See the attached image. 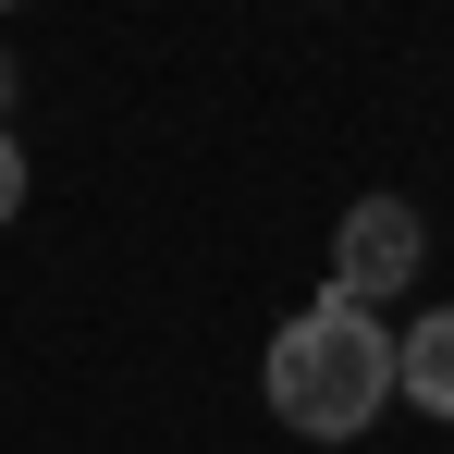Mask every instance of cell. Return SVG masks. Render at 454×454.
Listing matches in <instances>:
<instances>
[{
	"label": "cell",
	"mask_w": 454,
	"mask_h": 454,
	"mask_svg": "<svg viewBox=\"0 0 454 454\" xmlns=\"http://www.w3.org/2000/svg\"><path fill=\"white\" fill-rule=\"evenodd\" d=\"M258 393H270V418H283L295 442H356L380 405H393V332H380V307L319 283V295L270 332Z\"/></svg>",
	"instance_id": "6da1fadb"
},
{
	"label": "cell",
	"mask_w": 454,
	"mask_h": 454,
	"mask_svg": "<svg viewBox=\"0 0 454 454\" xmlns=\"http://www.w3.org/2000/svg\"><path fill=\"white\" fill-rule=\"evenodd\" d=\"M418 258H430V222H418V197H393V184L344 197V222H332V295L393 307L405 283H418Z\"/></svg>",
	"instance_id": "7a4b0ae2"
},
{
	"label": "cell",
	"mask_w": 454,
	"mask_h": 454,
	"mask_svg": "<svg viewBox=\"0 0 454 454\" xmlns=\"http://www.w3.org/2000/svg\"><path fill=\"white\" fill-rule=\"evenodd\" d=\"M393 393H405L418 418H442V430H454V307H430V319L393 332Z\"/></svg>",
	"instance_id": "3957f363"
},
{
	"label": "cell",
	"mask_w": 454,
	"mask_h": 454,
	"mask_svg": "<svg viewBox=\"0 0 454 454\" xmlns=\"http://www.w3.org/2000/svg\"><path fill=\"white\" fill-rule=\"evenodd\" d=\"M12 209H25V148L0 136V233H12Z\"/></svg>",
	"instance_id": "277c9868"
},
{
	"label": "cell",
	"mask_w": 454,
	"mask_h": 454,
	"mask_svg": "<svg viewBox=\"0 0 454 454\" xmlns=\"http://www.w3.org/2000/svg\"><path fill=\"white\" fill-rule=\"evenodd\" d=\"M12 86H25V74H12V50H0V111H12Z\"/></svg>",
	"instance_id": "5b68a950"
},
{
	"label": "cell",
	"mask_w": 454,
	"mask_h": 454,
	"mask_svg": "<svg viewBox=\"0 0 454 454\" xmlns=\"http://www.w3.org/2000/svg\"><path fill=\"white\" fill-rule=\"evenodd\" d=\"M0 12H25V0H0Z\"/></svg>",
	"instance_id": "8992f818"
}]
</instances>
